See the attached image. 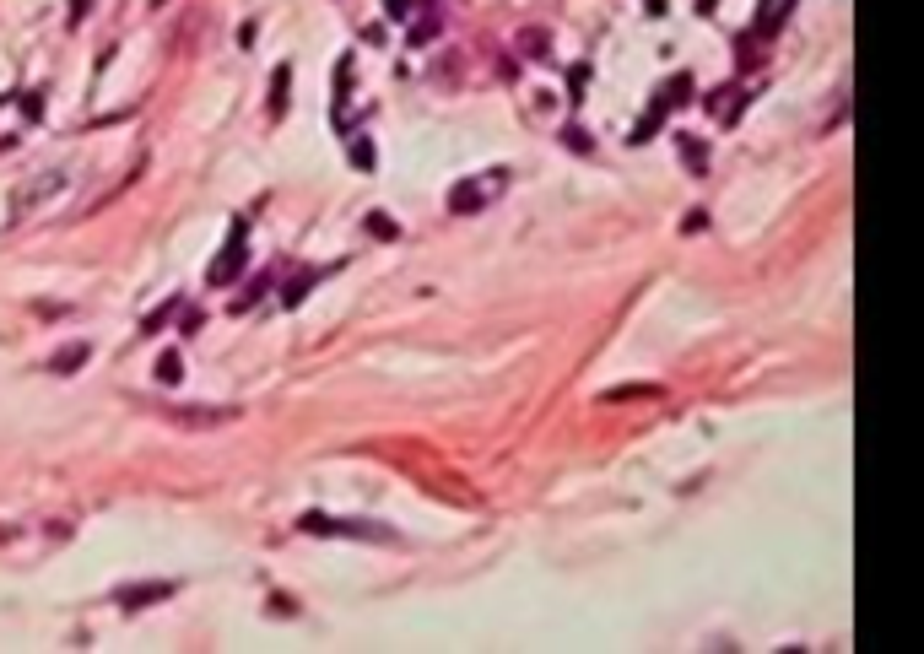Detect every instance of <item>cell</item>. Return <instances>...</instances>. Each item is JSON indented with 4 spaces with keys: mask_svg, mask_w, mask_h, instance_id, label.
Returning <instances> with one entry per match:
<instances>
[{
    "mask_svg": "<svg viewBox=\"0 0 924 654\" xmlns=\"http://www.w3.org/2000/svg\"><path fill=\"white\" fill-rule=\"evenodd\" d=\"M163 417L179 433H211V427L238 422V406H163Z\"/></svg>",
    "mask_w": 924,
    "mask_h": 654,
    "instance_id": "1",
    "label": "cell"
},
{
    "mask_svg": "<svg viewBox=\"0 0 924 654\" xmlns=\"http://www.w3.org/2000/svg\"><path fill=\"white\" fill-rule=\"evenodd\" d=\"M303 530H330V536H357V541H390L384 525H363V519H325V514H303Z\"/></svg>",
    "mask_w": 924,
    "mask_h": 654,
    "instance_id": "2",
    "label": "cell"
},
{
    "mask_svg": "<svg viewBox=\"0 0 924 654\" xmlns=\"http://www.w3.org/2000/svg\"><path fill=\"white\" fill-rule=\"evenodd\" d=\"M238 271H244V233H233V238H227V249H222L217 260H211L206 282H211V287H227Z\"/></svg>",
    "mask_w": 924,
    "mask_h": 654,
    "instance_id": "3",
    "label": "cell"
},
{
    "mask_svg": "<svg viewBox=\"0 0 924 654\" xmlns=\"http://www.w3.org/2000/svg\"><path fill=\"white\" fill-rule=\"evenodd\" d=\"M60 184H65V173H60V168H49V173H38V179H28V184L17 190V217H22V211H33V206H44V200L55 195Z\"/></svg>",
    "mask_w": 924,
    "mask_h": 654,
    "instance_id": "4",
    "label": "cell"
},
{
    "mask_svg": "<svg viewBox=\"0 0 924 654\" xmlns=\"http://www.w3.org/2000/svg\"><path fill=\"white\" fill-rule=\"evenodd\" d=\"M498 184H503V173H492V179H465L460 190L449 195V211H471V206H481L487 195H498Z\"/></svg>",
    "mask_w": 924,
    "mask_h": 654,
    "instance_id": "5",
    "label": "cell"
},
{
    "mask_svg": "<svg viewBox=\"0 0 924 654\" xmlns=\"http://www.w3.org/2000/svg\"><path fill=\"white\" fill-rule=\"evenodd\" d=\"M173 590H179L173 579H157V584H141V590H119L114 600H119L125 611H141V606H152V600H168Z\"/></svg>",
    "mask_w": 924,
    "mask_h": 654,
    "instance_id": "6",
    "label": "cell"
},
{
    "mask_svg": "<svg viewBox=\"0 0 924 654\" xmlns=\"http://www.w3.org/2000/svg\"><path fill=\"white\" fill-rule=\"evenodd\" d=\"M200 22H206V11H184V17H179V38H173V44H168V55H190V44H195V33H200Z\"/></svg>",
    "mask_w": 924,
    "mask_h": 654,
    "instance_id": "7",
    "label": "cell"
},
{
    "mask_svg": "<svg viewBox=\"0 0 924 654\" xmlns=\"http://www.w3.org/2000/svg\"><path fill=\"white\" fill-rule=\"evenodd\" d=\"M87 357H92V346H87V341H76V346H60L49 368H55V373H76V368L87 363Z\"/></svg>",
    "mask_w": 924,
    "mask_h": 654,
    "instance_id": "8",
    "label": "cell"
},
{
    "mask_svg": "<svg viewBox=\"0 0 924 654\" xmlns=\"http://www.w3.org/2000/svg\"><path fill=\"white\" fill-rule=\"evenodd\" d=\"M287 76H292L287 65H281V71L271 76V114H281V109H287Z\"/></svg>",
    "mask_w": 924,
    "mask_h": 654,
    "instance_id": "9",
    "label": "cell"
},
{
    "mask_svg": "<svg viewBox=\"0 0 924 654\" xmlns=\"http://www.w3.org/2000/svg\"><path fill=\"white\" fill-rule=\"evenodd\" d=\"M157 379H163V384H179V379H184V368H179V357H173V352L163 357V363H157Z\"/></svg>",
    "mask_w": 924,
    "mask_h": 654,
    "instance_id": "10",
    "label": "cell"
},
{
    "mask_svg": "<svg viewBox=\"0 0 924 654\" xmlns=\"http://www.w3.org/2000/svg\"><path fill=\"white\" fill-rule=\"evenodd\" d=\"M368 228L379 233V238H395V222H390V217H368Z\"/></svg>",
    "mask_w": 924,
    "mask_h": 654,
    "instance_id": "11",
    "label": "cell"
},
{
    "mask_svg": "<svg viewBox=\"0 0 924 654\" xmlns=\"http://www.w3.org/2000/svg\"><path fill=\"white\" fill-rule=\"evenodd\" d=\"M82 11H87V0H71V22H82Z\"/></svg>",
    "mask_w": 924,
    "mask_h": 654,
    "instance_id": "12",
    "label": "cell"
}]
</instances>
